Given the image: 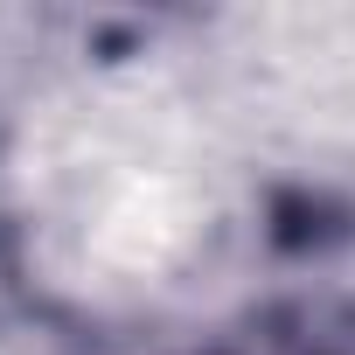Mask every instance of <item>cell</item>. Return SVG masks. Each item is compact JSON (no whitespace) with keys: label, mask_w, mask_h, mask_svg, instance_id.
<instances>
[{"label":"cell","mask_w":355,"mask_h":355,"mask_svg":"<svg viewBox=\"0 0 355 355\" xmlns=\"http://www.w3.org/2000/svg\"><path fill=\"white\" fill-rule=\"evenodd\" d=\"M28 189L49 258L91 293L167 286L216 230L202 132L153 91H84L56 105L28 153Z\"/></svg>","instance_id":"1"},{"label":"cell","mask_w":355,"mask_h":355,"mask_svg":"<svg viewBox=\"0 0 355 355\" xmlns=\"http://www.w3.org/2000/svg\"><path fill=\"white\" fill-rule=\"evenodd\" d=\"M251 119L300 139H355V8H272L223 28Z\"/></svg>","instance_id":"2"}]
</instances>
